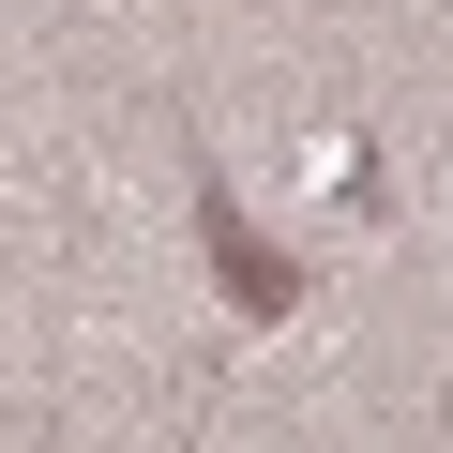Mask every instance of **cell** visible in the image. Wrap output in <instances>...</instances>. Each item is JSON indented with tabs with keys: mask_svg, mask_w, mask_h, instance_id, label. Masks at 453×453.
I'll list each match as a JSON object with an SVG mask.
<instances>
[{
	"mask_svg": "<svg viewBox=\"0 0 453 453\" xmlns=\"http://www.w3.org/2000/svg\"><path fill=\"white\" fill-rule=\"evenodd\" d=\"M196 242H211V273H226V288H242V318H303V273L242 226V196H226V181H196Z\"/></svg>",
	"mask_w": 453,
	"mask_h": 453,
	"instance_id": "obj_1",
	"label": "cell"
},
{
	"mask_svg": "<svg viewBox=\"0 0 453 453\" xmlns=\"http://www.w3.org/2000/svg\"><path fill=\"white\" fill-rule=\"evenodd\" d=\"M438 423H453V393H438Z\"/></svg>",
	"mask_w": 453,
	"mask_h": 453,
	"instance_id": "obj_2",
	"label": "cell"
}]
</instances>
